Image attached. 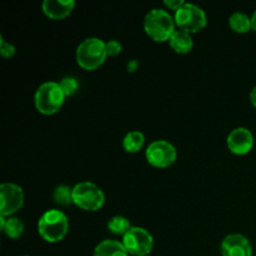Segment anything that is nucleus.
<instances>
[{"label": "nucleus", "mask_w": 256, "mask_h": 256, "mask_svg": "<svg viewBox=\"0 0 256 256\" xmlns=\"http://www.w3.org/2000/svg\"><path fill=\"white\" fill-rule=\"evenodd\" d=\"M175 20L162 9H152L144 19V30L154 42H162L170 40L175 30Z\"/></svg>", "instance_id": "2"}, {"label": "nucleus", "mask_w": 256, "mask_h": 256, "mask_svg": "<svg viewBox=\"0 0 256 256\" xmlns=\"http://www.w3.org/2000/svg\"><path fill=\"white\" fill-rule=\"evenodd\" d=\"M106 56V42L99 38H88L76 49L78 65L85 70H95L102 66Z\"/></svg>", "instance_id": "4"}, {"label": "nucleus", "mask_w": 256, "mask_h": 256, "mask_svg": "<svg viewBox=\"0 0 256 256\" xmlns=\"http://www.w3.org/2000/svg\"><path fill=\"white\" fill-rule=\"evenodd\" d=\"M108 229L114 235H122V236H124L132 229V225H130V222L126 218L116 215V216L112 218L108 222Z\"/></svg>", "instance_id": "17"}, {"label": "nucleus", "mask_w": 256, "mask_h": 256, "mask_svg": "<svg viewBox=\"0 0 256 256\" xmlns=\"http://www.w3.org/2000/svg\"><path fill=\"white\" fill-rule=\"evenodd\" d=\"M122 44H120L118 40H110V42H106V52L108 55L110 56H115V55L120 54L122 52Z\"/></svg>", "instance_id": "22"}, {"label": "nucleus", "mask_w": 256, "mask_h": 256, "mask_svg": "<svg viewBox=\"0 0 256 256\" xmlns=\"http://www.w3.org/2000/svg\"><path fill=\"white\" fill-rule=\"evenodd\" d=\"M25 226L22 224V222H20L16 218H9V219H6V224H5L2 232L10 239H18V238H20L22 235Z\"/></svg>", "instance_id": "18"}, {"label": "nucleus", "mask_w": 256, "mask_h": 256, "mask_svg": "<svg viewBox=\"0 0 256 256\" xmlns=\"http://www.w3.org/2000/svg\"><path fill=\"white\" fill-rule=\"evenodd\" d=\"M222 256H252V249L248 238L242 234L228 235L222 242Z\"/></svg>", "instance_id": "10"}, {"label": "nucleus", "mask_w": 256, "mask_h": 256, "mask_svg": "<svg viewBox=\"0 0 256 256\" xmlns=\"http://www.w3.org/2000/svg\"><path fill=\"white\" fill-rule=\"evenodd\" d=\"M252 30H255L256 32V10L252 16Z\"/></svg>", "instance_id": "26"}, {"label": "nucleus", "mask_w": 256, "mask_h": 256, "mask_svg": "<svg viewBox=\"0 0 256 256\" xmlns=\"http://www.w3.org/2000/svg\"><path fill=\"white\" fill-rule=\"evenodd\" d=\"M122 245L126 252L134 256H146L154 246L152 234L144 228L132 226V229L122 236Z\"/></svg>", "instance_id": "7"}, {"label": "nucleus", "mask_w": 256, "mask_h": 256, "mask_svg": "<svg viewBox=\"0 0 256 256\" xmlns=\"http://www.w3.org/2000/svg\"><path fill=\"white\" fill-rule=\"evenodd\" d=\"M138 68V62L136 60H132V62L128 64V72H135Z\"/></svg>", "instance_id": "24"}, {"label": "nucleus", "mask_w": 256, "mask_h": 256, "mask_svg": "<svg viewBox=\"0 0 256 256\" xmlns=\"http://www.w3.org/2000/svg\"><path fill=\"white\" fill-rule=\"evenodd\" d=\"M69 230V220L62 212L56 209L48 210L38 222V232L48 242H62Z\"/></svg>", "instance_id": "1"}, {"label": "nucleus", "mask_w": 256, "mask_h": 256, "mask_svg": "<svg viewBox=\"0 0 256 256\" xmlns=\"http://www.w3.org/2000/svg\"><path fill=\"white\" fill-rule=\"evenodd\" d=\"M74 8V0H45L42 2L44 14L54 20L65 19L66 16H69Z\"/></svg>", "instance_id": "12"}, {"label": "nucleus", "mask_w": 256, "mask_h": 256, "mask_svg": "<svg viewBox=\"0 0 256 256\" xmlns=\"http://www.w3.org/2000/svg\"><path fill=\"white\" fill-rule=\"evenodd\" d=\"M250 102H252V104L256 108V86L252 90V92H250Z\"/></svg>", "instance_id": "25"}, {"label": "nucleus", "mask_w": 256, "mask_h": 256, "mask_svg": "<svg viewBox=\"0 0 256 256\" xmlns=\"http://www.w3.org/2000/svg\"><path fill=\"white\" fill-rule=\"evenodd\" d=\"M52 199L58 205L68 206L72 202V189L66 185H60L52 192Z\"/></svg>", "instance_id": "19"}, {"label": "nucleus", "mask_w": 256, "mask_h": 256, "mask_svg": "<svg viewBox=\"0 0 256 256\" xmlns=\"http://www.w3.org/2000/svg\"><path fill=\"white\" fill-rule=\"evenodd\" d=\"M66 95L59 82H48L38 88L34 96L35 108L44 115H52L59 112L64 105Z\"/></svg>", "instance_id": "3"}, {"label": "nucleus", "mask_w": 256, "mask_h": 256, "mask_svg": "<svg viewBox=\"0 0 256 256\" xmlns=\"http://www.w3.org/2000/svg\"><path fill=\"white\" fill-rule=\"evenodd\" d=\"M145 142V136L140 132H130L122 139V146L125 152L130 154H135L142 148Z\"/></svg>", "instance_id": "15"}, {"label": "nucleus", "mask_w": 256, "mask_h": 256, "mask_svg": "<svg viewBox=\"0 0 256 256\" xmlns=\"http://www.w3.org/2000/svg\"><path fill=\"white\" fill-rule=\"evenodd\" d=\"M22 256H28V255H22Z\"/></svg>", "instance_id": "27"}, {"label": "nucleus", "mask_w": 256, "mask_h": 256, "mask_svg": "<svg viewBox=\"0 0 256 256\" xmlns=\"http://www.w3.org/2000/svg\"><path fill=\"white\" fill-rule=\"evenodd\" d=\"M169 44L172 49L178 54H188V52H192V46H194V40L189 32L176 30L170 38Z\"/></svg>", "instance_id": "13"}, {"label": "nucleus", "mask_w": 256, "mask_h": 256, "mask_svg": "<svg viewBox=\"0 0 256 256\" xmlns=\"http://www.w3.org/2000/svg\"><path fill=\"white\" fill-rule=\"evenodd\" d=\"M92 256H129L122 242L118 240H104L96 245Z\"/></svg>", "instance_id": "14"}, {"label": "nucleus", "mask_w": 256, "mask_h": 256, "mask_svg": "<svg viewBox=\"0 0 256 256\" xmlns=\"http://www.w3.org/2000/svg\"><path fill=\"white\" fill-rule=\"evenodd\" d=\"M72 202L85 212H96L104 205L105 195L95 184L82 182L72 188Z\"/></svg>", "instance_id": "5"}, {"label": "nucleus", "mask_w": 256, "mask_h": 256, "mask_svg": "<svg viewBox=\"0 0 256 256\" xmlns=\"http://www.w3.org/2000/svg\"><path fill=\"white\" fill-rule=\"evenodd\" d=\"M24 204V192L20 186L10 182L0 185V215L10 216L22 209Z\"/></svg>", "instance_id": "9"}, {"label": "nucleus", "mask_w": 256, "mask_h": 256, "mask_svg": "<svg viewBox=\"0 0 256 256\" xmlns=\"http://www.w3.org/2000/svg\"><path fill=\"white\" fill-rule=\"evenodd\" d=\"M164 4L172 10H174V12H176L185 4V2L184 0H165Z\"/></svg>", "instance_id": "23"}, {"label": "nucleus", "mask_w": 256, "mask_h": 256, "mask_svg": "<svg viewBox=\"0 0 256 256\" xmlns=\"http://www.w3.org/2000/svg\"><path fill=\"white\" fill-rule=\"evenodd\" d=\"M0 54L2 58H12L15 54V46L10 42H5L2 39L0 42Z\"/></svg>", "instance_id": "21"}, {"label": "nucleus", "mask_w": 256, "mask_h": 256, "mask_svg": "<svg viewBox=\"0 0 256 256\" xmlns=\"http://www.w3.org/2000/svg\"><path fill=\"white\" fill-rule=\"evenodd\" d=\"M176 149L166 140H155L148 146L145 156L148 162L155 168H168L176 160Z\"/></svg>", "instance_id": "8"}, {"label": "nucleus", "mask_w": 256, "mask_h": 256, "mask_svg": "<svg viewBox=\"0 0 256 256\" xmlns=\"http://www.w3.org/2000/svg\"><path fill=\"white\" fill-rule=\"evenodd\" d=\"M59 84L66 96L74 95L75 92H76L78 88H79V82H78V80L75 79V78H70V76L64 78V79H62Z\"/></svg>", "instance_id": "20"}, {"label": "nucleus", "mask_w": 256, "mask_h": 256, "mask_svg": "<svg viewBox=\"0 0 256 256\" xmlns=\"http://www.w3.org/2000/svg\"><path fill=\"white\" fill-rule=\"evenodd\" d=\"M229 25L235 32H239V34H244L252 29V18H249L244 12H234L229 18Z\"/></svg>", "instance_id": "16"}, {"label": "nucleus", "mask_w": 256, "mask_h": 256, "mask_svg": "<svg viewBox=\"0 0 256 256\" xmlns=\"http://www.w3.org/2000/svg\"><path fill=\"white\" fill-rule=\"evenodd\" d=\"M228 148L232 154L245 155L252 149L254 136L246 128H238L229 134L226 140Z\"/></svg>", "instance_id": "11"}, {"label": "nucleus", "mask_w": 256, "mask_h": 256, "mask_svg": "<svg viewBox=\"0 0 256 256\" xmlns=\"http://www.w3.org/2000/svg\"><path fill=\"white\" fill-rule=\"evenodd\" d=\"M175 24L189 34L198 32L206 26V14L202 8L195 4L185 2L174 15Z\"/></svg>", "instance_id": "6"}]
</instances>
